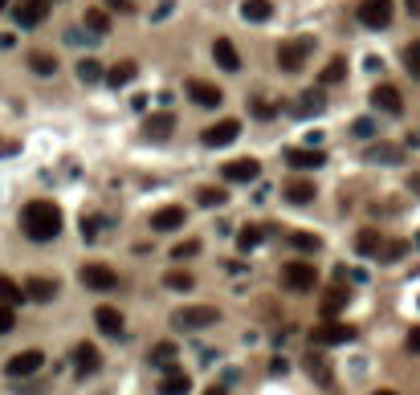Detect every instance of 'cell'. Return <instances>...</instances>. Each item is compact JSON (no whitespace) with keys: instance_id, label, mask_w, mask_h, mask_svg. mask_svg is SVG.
Returning a JSON list of instances; mask_svg holds the SVG:
<instances>
[{"instance_id":"1","label":"cell","mask_w":420,"mask_h":395,"mask_svg":"<svg viewBox=\"0 0 420 395\" xmlns=\"http://www.w3.org/2000/svg\"><path fill=\"white\" fill-rule=\"evenodd\" d=\"M62 224H66V216H62L57 204H49V200H33V204H24V212H21L24 236L37 240V245L57 240V236H62Z\"/></svg>"},{"instance_id":"2","label":"cell","mask_w":420,"mask_h":395,"mask_svg":"<svg viewBox=\"0 0 420 395\" xmlns=\"http://www.w3.org/2000/svg\"><path fill=\"white\" fill-rule=\"evenodd\" d=\"M314 281H318V269H314L310 261H290V265H281V285L294 289V294L314 289Z\"/></svg>"},{"instance_id":"3","label":"cell","mask_w":420,"mask_h":395,"mask_svg":"<svg viewBox=\"0 0 420 395\" xmlns=\"http://www.w3.org/2000/svg\"><path fill=\"white\" fill-rule=\"evenodd\" d=\"M216 322V306H184L172 314V326L176 330H204V326Z\"/></svg>"},{"instance_id":"4","label":"cell","mask_w":420,"mask_h":395,"mask_svg":"<svg viewBox=\"0 0 420 395\" xmlns=\"http://www.w3.org/2000/svg\"><path fill=\"white\" fill-rule=\"evenodd\" d=\"M314 49V41L310 37H294V41H281L278 45V66L286 73H294V70H302L306 66V53Z\"/></svg>"},{"instance_id":"5","label":"cell","mask_w":420,"mask_h":395,"mask_svg":"<svg viewBox=\"0 0 420 395\" xmlns=\"http://www.w3.org/2000/svg\"><path fill=\"white\" fill-rule=\"evenodd\" d=\"M41 367H46V354L41 350H21V354H13L4 363V375L8 379H29V375H37Z\"/></svg>"},{"instance_id":"6","label":"cell","mask_w":420,"mask_h":395,"mask_svg":"<svg viewBox=\"0 0 420 395\" xmlns=\"http://www.w3.org/2000/svg\"><path fill=\"white\" fill-rule=\"evenodd\" d=\"M49 17V0H17L13 4V21L21 29H37Z\"/></svg>"},{"instance_id":"7","label":"cell","mask_w":420,"mask_h":395,"mask_svg":"<svg viewBox=\"0 0 420 395\" xmlns=\"http://www.w3.org/2000/svg\"><path fill=\"white\" fill-rule=\"evenodd\" d=\"M359 21L368 29H388L392 24V0H359Z\"/></svg>"},{"instance_id":"8","label":"cell","mask_w":420,"mask_h":395,"mask_svg":"<svg viewBox=\"0 0 420 395\" xmlns=\"http://www.w3.org/2000/svg\"><path fill=\"white\" fill-rule=\"evenodd\" d=\"M78 278H82L86 289H98V294H106V289H115V285H118V278L106 269V265H98V261L82 265V269H78Z\"/></svg>"},{"instance_id":"9","label":"cell","mask_w":420,"mask_h":395,"mask_svg":"<svg viewBox=\"0 0 420 395\" xmlns=\"http://www.w3.org/2000/svg\"><path fill=\"white\" fill-rule=\"evenodd\" d=\"M237 135H241V122H237V118H220V122H216V127H209L200 139H204V147H229Z\"/></svg>"},{"instance_id":"10","label":"cell","mask_w":420,"mask_h":395,"mask_svg":"<svg viewBox=\"0 0 420 395\" xmlns=\"http://www.w3.org/2000/svg\"><path fill=\"white\" fill-rule=\"evenodd\" d=\"M172 131H176V115H167V110H160V115H151L143 122V139H151V143L172 139Z\"/></svg>"},{"instance_id":"11","label":"cell","mask_w":420,"mask_h":395,"mask_svg":"<svg viewBox=\"0 0 420 395\" xmlns=\"http://www.w3.org/2000/svg\"><path fill=\"white\" fill-rule=\"evenodd\" d=\"M372 106H375V110H384V115H400V110H404V98H400L396 86L379 82V86L372 90Z\"/></svg>"},{"instance_id":"12","label":"cell","mask_w":420,"mask_h":395,"mask_svg":"<svg viewBox=\"0 0 420 395\" xmlns=\"http://www.w3.org/2000/svg\"><path fill=\"white\" fill-rule=\"evenodd\" d=\"M351 338H355V330L351 326H339V322H327V326L314 330V347H343Z\"/></svg>"},{"instance_id":"13","label":"cell","mask_w":420,"mask_h":395,"mask_svg":"<svg viewBox=\"0 0 420 395\" xmlns=\"http://www.w3.org/2000/svg\"><path fill=\"white\" fill-rule=\"evenodd\" d=\"M212 57H216V66H220L225 73L241 70V53H237V45L229 41V37H216V41H212Z\"/></svg>"},{"instance_id":"14","label":"cell","mask_w":420,"mask_h":395,"mask_svg":"<svg viewBox=\"0 0 420 395\" xmlns=\"http://www.w3.org/2000/svg\"><path fill=\"white\" fill-rule=\"evenodd\" d=\"M21 289H24V302L46 306V302H53V294H57V281H49V278H29Z\"/></svg>"},{"instance_id":"15","label":"cell","mask_w":420,"mask_h":395,"mask_svg":"<svg viewBox=\"0 0 420 395\" xmlns=\"http://www.w3.org/2000/svg\"><path fill=\"white\" fill-rule=\"evenodd\" d=\"M257 175H261V163H257V159L225 163V180H229V184H249V180H257Z\"/></svg>"},{"instance_id":"16","label":"cell","mask_w":420,"mask_h":395,"mask_svg":"<svg viewBox=\"0 0 420 395\" xmlns=\"http://www.w3.org/2000/svg\"><path fill=\"white\" fill-rule=\"evenodd\" d=\"M94 322H98V330L106 338H122V314H118L115 306H98L94 310Z\"/></svg>"},{"instance_id":"17","label":"cell","mask_w":420,"mask_h":395,"mask_svg":"<svg viewBox=\"0 0 420 395\" xmlns=\"http://www.w3.org/2000/svg\"><path fill=\"white\" fill-rule=\"evenodd\" d=\"M188 98H192L196 106H204V110H216L225 94L216 90V86H209V82H188Z\"/></svg>"},{"instance_id":"18","label":"cell","mask_w":420,"mask_h":395,"mask_svg":"<svg viewBox=\"0 0 420 395\" xmlns=\"http://www.w3.org/2000/svg\"><path fill=\"white\" fill-rule=\"evenodd\" d=\"M188 392H192V379L167 363V367H164V379H160V395H188Z\"/></svg>"},{"instance_id":"19","label":"cell","mask_w":420,"mask_h":395,"mask_svg":"<svg viewBox=\"0 0 420 395\" xmlns=\"http://www.w3.org/2000/svg\"><path fill=\"white\" fill-rule=\"evenodd\" d=\"M74 363H78V371L82 375H94L98 367H102V354H98L94 343H78V347H74Z\"/></svg>"},{"instance_id":"20","label":"cell","mask_w":420,"mask_h":395,"mask_svg":"<svg viewBox=\"0 0 420 395\" xmlns=\"http://www.w3.org/2000/svg\"><path fill=\"white\" fill-rule=\"evenodd\" d=\"M180 224H184V208H180V204H167V208H160L151 216V229H155V233H172V229H180Z\"/></svg>"},{"instance_id":"21","label":"cell","mask_w":420,"mask_h":395,"mask_svg":"<svg viewBox=\"0 0 420 395\" xmlns=\"http://www.w3.org/2000/svg\"><path fill=\"white\" fill-rule=\"evenodd\" d=\"M286 163H290V167H302V171H314V167H323V163H327V155H323V151H314V147H306V151L294 147V151H286Z\"/></svg>"},{"instance_id":"22","label":"cell","mask_w":420,"mask_h":395,"mask_svg":"<svg viewBox=\"0 0 420 395\" xmlns=\"http://www.w3.org/2000/svg\"><path fill=\"white\" fill-rule=\"evenodd\" d=\"M241 17L253 21V24H261V21L274 17V4H270V0H241Z\"/></svg>"},{"instance_id":"23","label":"cell","mask_w":420,"mask_h":395,"mask_svg":"<svg viewBox=\"0 0 420 395\" xmlns=\"http://www.w3.org/2000/svg\"><path fill=\"white\" fill-rule=\"evenodd\" d=\"M29 70L37 73V78H53V73H57V57L37 49V53H29Z\"/></svg>"},{"instance_id":"24","label":"cell","mask_w":420,"mask_h":395,"mask_svg":"<svg viewBox=\"0 0 420 395\" xmlns=\"http://www.w3.org/2000/svg\"><path fill=\"white\" fill-rule=\"evenodd\" d=\"M286 200H290V204H314V184L290 180V184H286Z\"/></svg>"},{"instance_id":"25","label":"cell","mask_w":420,"mask_h":395,"mask_svg":"<svg viewBox=\"0 0 420 395\" xmlns=\"http://www.w3.org/2000/svg\"><path fill=\"white\" fill-rule=\"evenodd\" d=\"M135 73H139V66H135V62H118L115 70L106 73V82H111V86H131V82H135Z\"/></svg>"},{"instance_id":"26","label":"cell","mask_w":420,"mask_h":395,"mask_svg":"<svg viewBox=\"0 0 420 395\" xmlns=\"http://www.w3.org/2000/svg\"><path fill=\"white\" fill-rule=\"evenodd\" d=\"M306 371H310V379H318L323 387H327V383H330V363H327V359H323V354H314V350L306 354Z\"/></svg>"},{"instance_id":"27","label":"cell","mask_w":420,"mask_h":395,"mask_svg":"<svg viewBox=\"0 0 420 395\" xmlns=\"http://www.w3.org/2000/svg\"><path fill=\"white\" fill-rule=\"evenodd\" d=\"M21 302H24V289H21V285H17L13 278H0V306H13V310H17Z\"/></svg>"},{"instance_id":"28","label":"cell","mask_w":420,"mask_h":395,"mask_svg":"<svg viewBox=\"0 0 420 395\" xmlns=\"http://www.w3.org/2000/svg\"><path fill=\"white\" fill-rule=\"evenodd\" d=\"M379 245H384V236L375 233V229H363V233L355 236V249H359L363 257H375L379 253Z\"/></svg>"},{"instance_id":"29","label":"cell","mask_w":420,"mask_h":395,"mask_svg":"<svg viewBox=\"0 0 420 395\" xmlns=\"http://www.w3.org/2000/svg\"><path fill=\"white\" fill-rule=\"evenodd\" d=\"M86 29H90L94 37H106L111 33V17L102 8H86Z\"/></svg>"},{"instance_id":"30","label":"cell","mask_w":420,"mask_h":395,"mask_svg":"<svg viewBox=\"0 0 420 395\" xmlns=\"http://www.w3.org/2000/svg\"><path fill=\"white\" fill-rule=\"evenodd\" d=\"M147 363H151V367H167V363H176V343H155L151 354H147Z\"/></svg>"},{"instance_id":"31","label":"cell","mask_w":420,"mask_h":395,"mask_svg":"<svg viewBox=\"0 0 420 395\" xmlns=\"http://www.w3.org/2000/svg\"><path fill=\"white\" fill-rule=\"evenodd\" d=\"M327 106V98H323V90H306L302 102H298V115H318Z\"/></svg>"},{"instance_id":"32","label":"cell","mask_w":420,"mask_h":395,"mask_svg":"<svg viewBox=\"0 0 420 395\" xmlns=\"http://www.w3.org/2000/svg\"><path fill=\"white\" fill-rule=\"evenodd\" d=\"M347 78V62L343 57H330L327 70H323V86H335V82H343Z\"/></svg>"},{"instance_id":"33","label":"cell","mask_w":420,"mask_h":395,"mask_svg":"<svg viewBox=\"0 0 420 395\" xmlns=\"http://www.w3.org/2000/svg\"><path fill=\"white\" fill-rule=\"evenodd\" d=\"M78 78H82L86 86H94V82H102V66H98L94 57H82V62H78Z\"/></svg>"},{"instance_id":"34","label":"cell","mask_w":420,"mask_h":395,"mask_svg":"<svg viewBox=\"0 0 420 395\" xmlns=\"http://www.w3.org/2000/svg\"><path fill=\"white\" fill-rule=\"evenodd\" d=\"M404 66H408V73L420 82V41H408V45H404Z\"/></svg>"},{"instance_id":"35","label":"cell","mask_w":420,"mask_h":395,"mask_svg":"<svg viewBox=\"0 0 420 395\" xmlns=\"http://www.w3.org/2000/svg\"><path fill=\"white\" fill-rule=\"evenodd\" d=\"M257 240H261V229L245 224V229L237 233V249H241V253H249V249H257Z\"/></svg>"},{"instance_id":"36","label":"cell","mask_w":420,"mask_h":395,"mask_svg":"<svg viewBox=\"0 0 420 395\" xmlns=\"http://www.w3.org/2000/svg\"><path fill=\"white\" fill-rule=\"evenodd\" d=\"M196 200H200L204 208H220L229 196H225V187H200V196H196Z\"/></svg>"},{"instance_id":"37","label":"cell","mask_w":420,"mask_h":395,"mask_svg":"<svg viewBox=\"0 0 420 395\" xmlns=\"http://www.w3.org/2000/svg\"><path fill=\"white\" fill-rule=\"evenodd\" d=\"M368 163H396L400 159V151L396 147H368V155H363Z\"/></svg>"},{"instance_id":"38","label":"cell","mask_w":420,"mask_h":395,"mask_svg":"<svg viewBox=\"0 0 420 395\" xmlns=\"http://www.w3.org/2000/svg\"><path fill=\"white\" fill-rule=\"evenodd\" d=\"M290 245H294L298 253H318V236L314 233H294L290 236Z\"/></svg>"},{"instance_id":"39","label":"cell","mask_w":420,"mask_h":395,"mask_svg":"<svg viewBox=\"0 0 420 395\" xmlns=\"http://www.w3.org/2000/svg\"><path fill=\"white\" fill-rule=\"evenodd\" d=\"M164 281H167V289H192V285H196V278H192V273H184V269H172Z\"/></svg>"},{"instance_id":"40","label":"cell","mask_w":420,"mask_h":395,"mask_svg":"<svg viewBox=\"0 0 420 395\" xmlns=\"http://www.w3.org/2000/svg\"><path fill=\"white\" fill-rule=\"evenodd\" d=\"M404 249H408V245H404V240H388V245H379V261H396V257H404Z\"/></svg>"},{"instance_id":"41","label":"cell","mask_w":420,"mask_h":395,"mask_svg":"<svg viewBox=\"0 0 420 395\" xmlns=\"http://www.w3.org/2000/svg\"><path fill=\"white\" fill-rule=\"evenodd\" d=\"M343 302H347V298H343V289H330L327 302H323V314H327V318H335V314L343 310Z\"/></svg>"},{"instance_id":"42","label":"cell","mask_w":420,"mask_h":395,"mask_svg":"<svg viewBox=\"0 0 420 395\" xmlns=\"http://www.w3.org/2000/svg\"><path fill=\"white\" fill-rule=\"evenodd\" d=\"M13 326H17V314H13V306H0V334H13Z\"/></svg>"},{"instance_id":"43","label":"cell","mask_w":420,"mask_h":395,"mask_svg":"<svg viewBox=\"0 0 420 395\" xmlns=\"http://www.w3.org/2000/svg\"><path fill=\"white\" fill-rule=\"evenodd\" d=\"M200 253V245H196V240H184V245H176V249H172V257H176V261H184V257H196Z\"/></svg>"},{"instance_id":"44","label":"cell","mask_w":420,"mask_h":395,"mask_svg":"<svg viewBox=\"0 0 420 395\" xmlns=\"http://www.w3.org/2000/svg\"><path fill=\"white\" fill-rule=\"evenodd\" d=\"M355 135H359V139L375 135V122H372V118H359V122H355Z\"/></svg>"},{"instance_id":"45","label":"cell","mask_w":420,"mask_h":395,"mask_svg":"<svg viewBox=\"0 0 420 395\" xmlns=\"http://www.w3.org/2000/svg\"><path fill=\"white\" fill-rule=\"evenodd\" d=\"M408 350H416V354H420V326L408 330Z\"/></svg>"},{"instance_id":"46","label":"cell","mask_w":420,"mask_h":395,"mask_svg":"<svg viewBox=\"0 0 420 395\" xmlns=\"http://www.w3.org/2000/svg\"><path fill=\"white\" fill-rule=\"evenodd\" d=\"M111 4H115L118 13H131V0H111Z\"/></svg>"},{"instance_id":"47","label":"cell","mask_w":420,"mask_h":395,"mask_svg":"<svg viewBox=\"0 0 420 395\" xmlns=\"http://www.w3.org/2000/svg\"><path fill=\"white\" fill-rule=\"evenodd\" d=\"M13 151H17L13 143H0V155H13Z\"/></svg>"},{"instance_id":"48","label":"cell","mask_w":420,"mask_h":395,"mask_svg":"<svg viewBox=\"0 0 420 395\" xmlns=\"http://www.w3.org/2000/svg\"><path fill=\"white\" fill-rule=\"evenodd\" d=\"M408 13H420V0H408Z\"/></svg>"},{"instance_id":"49","label":"cell","mask_w":420,"mask_h":395,"mask_svg":"<svg viewBox=\"0 0 420 395\" xmlns=\"http://www.w3.org/2000/svg\"><path fill=\"white\" fill-rule=\"evenodd\" d=\"M204 395H225V392H220V387H212V392H204Z\"/></svg>"},{"instance_id":"50","label":"cell","mask_w":420,"mask_h":395,"mask_svg":"<svg viewBox=\"0 0 420 395\" xmlns=\"http://www.w3.org/2000/svg\"><path fill=\"white\" fill-rule=\"evenodd\" d=\"M412 192H420V175H416V180H412Z\"/></svg>"},{"instance_id":"51","label":"cell","mask_w":420,"mask_h":395,"mask_svg":"<svg viewBox=\"0 0 420 395\" xmlns=\"http://www.w3.org/2000/svg\"><path fill=\"white\" fill-rule=\"evenodd\" d=\"M4 8H8V0H0V13H4Z\"/></svg>"},{"instance_id":"52","label":"cell","mask_w":420,"mask_h":395,"mask_svg":"<svg viewBox=\"0 0 420 395\" xmlns=\"http://www.w3.org/2000/svg\"><path fill=\"white\" fill-rule=\"evenodd\" d=\"M372 395H396V392H372Z\"/></svg>"}]
</instances>
